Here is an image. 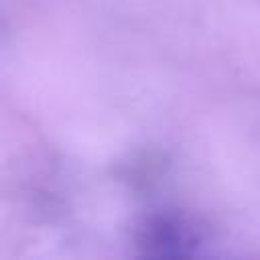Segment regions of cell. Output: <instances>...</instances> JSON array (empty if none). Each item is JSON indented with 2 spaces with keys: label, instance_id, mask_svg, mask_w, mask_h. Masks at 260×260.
Returning a JSON list of instances; mask_svg holds the SVG:
<instances>
[]
</instances>
